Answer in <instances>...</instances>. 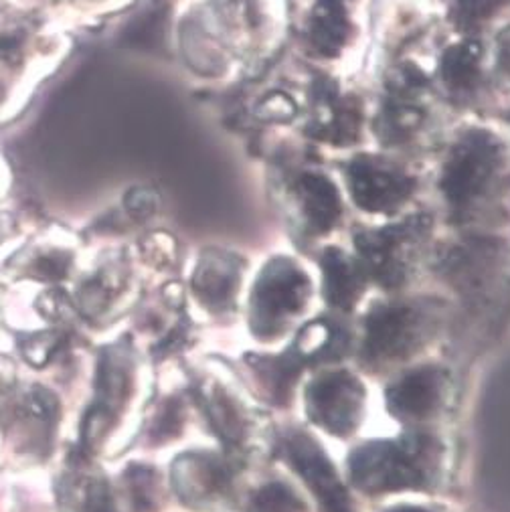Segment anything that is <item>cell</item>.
<instances>
[{
	"mask_svg": "<svg viewBox=\"0 0 510 512\" xmlns=\"http://www.w3.org/2000/svg\"><path fill=\"white\" fill-rule=\"evenodd\" d=\"M59 423L57 397L39 383H27L15 365L0 361V430L19 456L41 458L53 444Z\"/></svg>",
	"mask_w": 510,
	"mask_h": 512,
	"instance_id": "cell-6",
	"label": "cell"
},
{
	"mask_svg": "<svg viewBox=\"0 0 510 512\" xmlns=\"http://www.w3.org/2000/svg\"><path fill=\"white\" fill-rule=\"evenodd\" d=\"M138 375V361L128 345L104 349L96 371L94 401L85 411V450L94 454L112 452L122 440V432L130 430L134 397L140 391Z\"/></svg>",
	"mask_w": 510,
	"mask_h": 512,
	"instance_id": "cell-5",
	"label": "cell"
},
{
	"mask_svg": "<svg viewBox=\"0 0 510 512\" xmlns=\"http://www.w3.org/2000/svg\"><path fill=\"white\" fill-rule=\"evenodd\" d=\"M450 114L438 94L432 65L415 55L387 61L371 98L373 144L405 156L444 146L452 132Z\"/></svg>",
	"mask_w": 510,
	"mask_h": 512,
	"instance_id": "cell-1",
	"label": "cell"
},
{
	"mask_svg": "<svg viewBox=\"0 0 510 512\" xmlns=\"http://www.w3.org/2000/svg\"><path fill=\"white\" fill-rule=\"evenodd\" d=\"M284 191L310 233H328L343 219V193L322 168L294 166L286 173Z\"/></svg>",
	"mask_w": 510,
	"mask_h": 512,
	"instance_id": "cell-13",
	"label": "cell"
},
{
	"mask_svg": "<svg viewBox=\"0 0 510 512\" xmlns=\"http://www.w3.org/2000/svg\"><path fill=\"white\" fill-rule=\"evenodd\" d=\"M428 229V219L411 217L397 225L359 233L355 245L359 247L363 272H369L383 286H397L405 278L413 245L425 237Z\"/></svg>",
	"mask_w": 510,
	"mask_h": 512,
	"instance_id": "cell-12",
	"label": "cell"
},
{
	"mask_svg": "<svg viewBox=\"0 0 510 512\" xmlns=\"http://www.w3.org/2000/svg\"><path fill=\"white\" fill-rule=\"evenodd\" d=\"M324 296L336 308H351L363 290V270L338 249H328L322 255Z\"/></svg>",
	"mask_w": 510,
	"mask_h": 512,
	"instance_id": "cell-23",
	"label": "cell"
},
{
	"mask_svg": "<svg viewBox=\"0 0 510 512\" xmlns=\"http://www.w3.org/2000/svg\"><path fill=\"white\" fill-rule=\"evenodd\" d=\"M452 35L494 39L510 27V0H438Z\"/></svg>",
	"mask_w": 510,
	"mask_h": 512,
	"instance_id": "cell-19",
	"label": "cell"
},
{
	"mask_svg": "<svg viewBox=\"0 0 510 512\" xmlns=\"http://www.w3.org/2000/svg\"><path fill=\"white\" fill-rule=\"evenodd\" d=\"M304 57L324 73L347 75L369 45L371 0H282Z\"/></svg>",
	"mask_w": 510,
	"mask_h": 512,
	"instance_id": "cell-3",
	"label": "cell"
},
{
	"mask_svg": "<svg viewBox=\"0 0 510 512\" xmlns=\"http://www.w3.org/2000/svg\"><path fill=\"white\" fill-rule=\"evenodd\" d=\"M440 21L438 0H371L369 45L387 61L409 57Z\"/></svg>",
	"mask_w": 510,
	"mask_h": 512,
	"instance_id": "cell-10",
	"label": "cell"
},
{
	"mask_svg": "<svg viewBox=\"0 0 510 512\" xmlns=\"http://www.w3.org/2000/svg\"><path fill=\"white\" fill-rule=\"evenodd\" d=\"M343 179L351 201L361 211L375 215L399 211L413 199L419 187L405 154L379 146L351 152L343 166Z\"/></svg>",
	"mask_w": 510,
	"mask_h": 512,
	"instance_id": "cell-8",
	"label": "cell"
},
{
	"mask_svg": "<svg viewBox=\"0 0 510 512\" xmlns=\"http://www.w3.org/2000/svg\"><path fill=\"white\" fill-rule=\"evenodd\" d=\"M81 466H67L59 478V506L61 512H120L114 486L104 472L79 462Z\"/></svg>",
	"mask_w": 510,
	"mask_h": 512,
	"instance_id": "cell-18",
	"label": "cell"
},
{
	"mask_svg": "<svg viewBox=\"0 0 510 512\" xmlns=\"http://www.w3.org/2000/svg\"><path fill=\"white\" fill-rule=\"evenodd\" d=\"M284 452L292 468L304 478L326 512H351L345 486L340 484L334 466L312 438L304 434H292L284 442Z\"/></svg>",
	"mask_w": 510,
	"mask_h": 512,
	"instance_id": "cell-17",
	"label": "cell"
},
{
	"mask_svg": "<svg viewBox=\"0 0 510 512\" xmlns=\"http://www.w3.org/2000/svg\"><path fill=\"white\" fill-rule=\"evenodd\" d=\"M506 126H508V130H510V112H508V122H506Z\"/></svg>",
	"mask_w": 510,
	"mask_h": 512,
	"instance_id": "cell-27",
	"label": "cell"
},
{
	"mask_svg": "<svg viewBox=\"0 0 510 512\" xmlns=\"http://www.w3.org/2000/svg\"><path fill=\"white\" fill-rule=\"evenodd\" d=\"M432 77L452 114L480 116L498 100L492 83L490 39L452 35L432 61Z\"/></svg>",
	"mask_w": 510,
	"mask_h": 512,
	"instance_id": "cell-7",
	"label": "cell"
},
{
	"mask_svg": "<svg viewBox=\"0 0 510 512\" xmlns=\"http://www.w3.org/2000/svg\"><path fill=\"white\" fill-rule=\"evenodd\" d=\"M130 262L120 255H104L85 272H79L75 284V302L88 318L116 316L130 300Z\"/></svg>",
	"mask_w": 510,
	"mask_h": 512,
	"instance_id": "cell-16",
	"label": "cell"
},
{
	"mask_svg": "<svg viewBox=\"0 0 510 512\" xmlns=\"http://www.w3.org/2000/svg\"><path fill=\"white\" fill-rule=\"evenodd\" d=\"M446 377L440 369L423 367L407 373L387 389V407L403 419L430 417L444 397Z\"/></svg>",
	"mask_w": 510,
	"mask_h": 512,
	"instance_id": "cell-20",
	"label": "cell"
},
{
	"mask_svg": "<svg viewBox=\"0 0 510 512\" xmlns=\"http://www.w3.org/2000/svg\"><path fill=\"white\" fill-rule=\"evenodd\" d=\"M302 132L328 150L355 152L371 138V98L345 81V75L320 73L304 96Z\"/></svg>",
	"mask_w": 510,
	"mask_h": 512,
	"instance_id": "cell-4",
	"label": "cell"
},
{
	"mask_svg": "<svg viewBox=\"0 0 510 512\" xmlns=\"http://www.w3.org/2000/svg\"><path fill=\"white\" fill-rule=\"evenodd\" d=\"M239 282L235 260L223 253H207L193 272V292L211 310L227 308Z\"/></svg>",
	"mask_w": 510,
	"mask_h": 512,
	"instance_id": "cell-22",
	"label": "cell"
},
{
	"mask_svg": "<svg viewBox=\"0 0 510 512\" xmlns=\"http://www.w3.org/2000/svg\"><path fill=\"white\" fill-rule=\"evenodd\" d=\"M425 332V318L413 304H383L367 318L365 355L375 361H393L411 353Z\"/></svg>",
	"mask_w": 510,
	"mask_h": 512,
	"instance_id": "cell-15",
	"label": "cell"
},
{
	"mask_svg": "<svg viewBox=\"0 0 510 512\" xmlns=\"http://www.w3.org/2000/svg\"><path fill=\"white\" fill-rule=\"evenodd\" d=\"M490 67L498 100L510 102V27L490 39Z\"/></svg>",
	"mask_w": 510,
	"mask_h": 512,
	"instance_id": "cell-24",
	"label": "cell"
},
{
	"mask_svg": "<svg viewBox=\"0 0 510 512\" xmlns=\"http://www.w3.org/2000/svg\"><path fill=\"white\" fill-rule=\"evenodd\" d=\"M304 504L284 484H268L253 496L247 512H302Z\"/></svg>",
	"mask_w": 510,
	"mask_h": 512,
	"instance_id": "cell-25",
	"label": "cell"
},
{
	"mask_svg": "<svg viewBox=\"0 0 510 512\" xmlns=\"http://www.w3.org/2000/svg\"><path fill=\"white\" fill-rule=\"evenodd\" d=\"M310 282L286 258H274L255 282L251 296V326L255 334L272 336L306 304Z\"/></svg>",
	"mask_w": 510,
	"mask_h": 512,
	"instance_id": "cell-11",
	"label": "cell"
},
{
	"mask_svg": "<svg viewBox=\"0 0 510 512\" xmlns=\"http://www.w3.org/2000/svg\"><path fill=\"white\" fill-rule=\"evenodd\" d=\"M363 385L349 373H326L306 389L310 417L334 436H349L361 419Z\"/></svg>",
	"mask_w": 510,
	"mask_h": 512,
	"instance_id": "cell-14",
	"label": "cell"
},
{
	"mask_svg": "<svg viewBox=\"0 0 510 512\" xmlns=\"http://www.w3.org/2000/svg\"><path fill=\"white\" fill-rule=\"evenodd\" d=\"M175 484L193 506H213L229 490V474L209 454H187L177 460Z\"/></svg>",
	"mask_w": 510,
	"mask_h": 512,
	"instance_id": "cell-21",
	"label": "cell"
},
{
	"mask_svg": "<svg viewBox=\"0 0 510 512\" xmlns=\"http://www.w3.org/2000/svg\"><path fill=\"white\" fill-rule=\"evenodd\" d=\"M438 189L452 215L478 217L510 203V130L484 120L450 132L442 148Z\"/></svg>",
	"mask_w": 510,
	"mask_h": 512,
	"instance_id": "cell-2",
	"label": "cell"
},
{
	"mask_svg": "<svg viewBox=\"0 0 510 512\" xmlns=\"http://www.w3.org/2000/svg\"><path fill=\"white\" fill-rule=\"evenodd\" d=\"M393 512H425L421 508H399V510H393Z\"/></svg>",
	"mask_w": 510,
	"mask_h": 512,
	"instance_id": "cell-26",
	"label": "cell"
},
{
	"mask_svg": "<svg viewBox=\"0 0 510 512\" xmlns=\"http://www.w3.org/2000/svg\"><path fill=\"white\" fill-rule=\"evenodd\" d=\"M430 446L425 440L377 442L363 446L351 458L355 484L367 492L417 488L430 472Z\"/></svg>",
	"mask_w": 510,
	"mask_h": 512,
	"instance_id": "cell-9",
	"label": "cell"
}]
</instances>
